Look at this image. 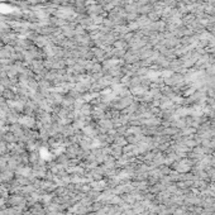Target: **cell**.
<instances>
[{"label": "cell", "instance_id": "52a82bcc", "mask_svg": "<svg viewBox=\"0 0 215 215\" xmlns=\"http://www.w3.org/2000/svg\"><path fill=\"white\" fill-rule=\"evenodd\" d=\"M2 138H3V133H2V132H0V139H2Z\"/></svg>", "mask_w": 215, "mask_h": 215}, {"label": "cell", "instance_id": "5b68a950", "mask_svg": "<svg viewBox=\"0 0 215 215\" xmlns=\"http://www.w3.org/2000/svg\"><path fill=\"white\" fill-rule=\"evenodd\" d=\"M3 139H4V142H7V143H12V144H14L17 141H18V138L9 131L8 133H5V134H3Z\"/></svg>", "mask_w": 215, "mask_h": 215}, {"label": "cell", "instance_id": "277c9868", "mask_svg": "<svg viewBox=\"0 0 215 215\" xmlns=\"http://www.w3.org/2000/svg\"><path fill=\"white\" fill-rule=\"evenodd\" d=\"M82 132H84V134L86 136V137H93V136H95L96 134V128H94L93 125L90 124V123H87V124H85L84 125V128H82Z\"/></svg>", "mask_w": 215, "mask_h": 215}, {"label": "cell", "instance_id": "7a4b0ae2", "mask_svg": "<svg viewBox=\"0 0 215 215\" xmlns=\"http://www.w3.org/2000/svg\"><path fill=\"white\" fill-rule=\"evenodd\" d=\"M98 125H99V131H101L103 133H108V132L113 131V128H114L113 120L111 119H108V118L100 119L99 123H98Z\"/></svg>", "mask_w": 215, "mask_h": 215}, {"label": "cell", "instance_id": "8992f818", "mask_svg": "<svg viewBox=\"0 0 215 215\" xmlns=\"http://www.w3.org/2000/svg\"><path fill=\"white\" fill-rule=\"evenodd\" d=\"M7 142H0V155H3V153L7 152Z\"/></svg>", "mask_w": 215, "mask_h": 215}, {"label": "cell", "instance_id": "3957f363", "mask_svg": "<svg viewBox=\"0 0 215 215\" xmlns=\"http://www.w3.org/2000/svg\"><path fill=\"white\" fill-rule=\"evenodd\" d=\"M10 132L18 138V141L24 136V128L19 124V123H15V124H12L10 125Z\"/></svg>", "mask_w": 215, "mask_h": 215}, {"label": "cell", "instance_id": "6da1fadb", "mask_svg": "<svg viewBox=\"0 0 215 215\" xmlns=\"http://www.w3.org/2000/svg\"><path fill=\"white\" fill-rule=\"evenodd\" d=\"M19 124L24 128V129H34L36 127V123H37V119L36 116H30V115H19V120H18Z\"/></svg>", "mask_w": 215, "mask_h": 215}]
</instances>
